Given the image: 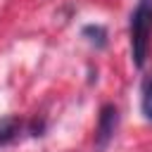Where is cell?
<instances>
[{
  "label": "cell",
  "instance_id": "1",
  "mask_svg": "<svg viewBox=\"0 0 152 152\" xmlns=\"http://www.w3.org/2000/svg\"><path fill=\"white\" fill-rule=\"evenodd\" d=\"M128 38H131V55L133 64L142 66L150 52V38H152V0H138L133 14H131V26H128Z\"/></svg>",
  "mask_w": 152,
  "mask_h": 152
},
{
  "label": "cell",
  "instance_id": "2",
  "mask_svg": "<svg viewBox=\"0 0 152 152\" xmlns=\"http://www.w3.org/2000/svg\"><path fill=\"white\" fill-rule=\"evenodd\" d=\"M116 124H119L116 107L114 104H104L102 112H100V119H97V128H95V142H97V147H104L112 140V135L116 131Z\"/></svg>",
  "mask_w": 152,
  "mask_h": 152
},
{
  "label": "cell",
  "instance_id": "3",
  "mask_svg": "<svg viewBox=\"0 0 152 152\" xmlns=\"http://www.w3.org/2000/svg\"><path fill=\"white\" fill-rule=\"evenodd\" d=\"M21 131H24V121L19 116H2L0 119V147L14 142Z\"/></svg>",
  "mask_w": 152,
  "mask_h": 152
},
{
  "label": "cell",
  "instance_id": "4",
  "mask_svg": "<svg viewBox=\"0 0 152 152\" xmlns=\"http://www.w3.org/2000/svg\"><path fill=\"white\" fill-rule=\"evenodd\" d=\"M140 109H142L145 119L152 121V71L142 78V88H140Z\"/></svg>",
  "mask_w": 152,
  "mask_h": 152
},
{
  "label": "cell",
  "instance_id": "5",
  "mask_svg": "<svg viewBox=\"0 0 152 152\" xmlns=\"http://www.w3.org/2000/svg\"><path fill=\"white\" fill-rule=\"evenodd\" d=\"M83 36H93V38H88V40H90L93 45L102 48V45H104V36H107V33H104V28H102V26H86V28H83Z\"/></svg>",
  "mask_w": 152,
  "mask_h": 152
}]
</instances>
